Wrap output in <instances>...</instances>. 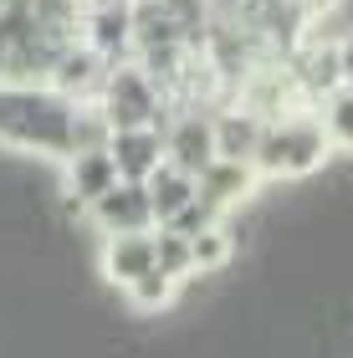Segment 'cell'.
<instances>
[{
    "mask_svg": "<svg viewBox=\"0 0 353 358\" xmlns=\"http://www.w3.org/2000/svg\"><path fill=\"white\" fill-rule=\"evenodd\" d=\"M277 128V149H282V179H312L323 174L328 154H333V138L317 113H292V118L271 123Z\"/></svg>",
    "mask_w": 353,
    "mask_h": 358,
    "instance_id": "7a4b0ae2",
    "label": "cell"
},
{
    "mask_svg": "<svg viewBox=\"0 0 353 358\" xmlns=\"http://www.w3.org/2000/svg\"><path fill=\"white\" fill-rule=\"evenodd\" d=\"M82 46L118 67V57L134 52V0H82Z\"/></svg>",
    "mask_w": 353,
    "mask_h": 358,
    "instance_id": "3957f363",
    "label": "cell"
},
{
    "mask_svg": "<svg viewBox=\"0 0 353 358\" xmlns=\"http://www.w3.org/2000/svg\"><path fill=\"white\" fill-rule=\"evenodd\" d=\"M256 185H261V174H256L251 164H231V159H215V164H205V174L195 179V200L210 205L215 215H226V210L246 205Z\"/></svg>",
    "mask_w": 353,
    "mask_h": 358,
    "instance_id": "ba28073f",
    "label": "cell"
},
{
    "mask_svg": "<svg viewBox=\"0 0 353 358\" xmlns=\"http://www.w3.org/2000/svg\"><path fill=\"white\" fill-rule=\"evenodd\" d=\"M143 189H149V205H154V225H169L189 200H195V179L169 169V164H159L149 179H143Z\"/></svg>",
    "mask_w": 353,
    "mask_h": 358,
    "instance_id": "4fadbf2b",
    "label": "cell"
},
{
    "mask_svg": "<svg viewBox=\"0 0 353 358\" xmlns=\"http://www.w3.org/2000/svg\"><path fill=\"white\" fill-rule=\"evenodd\" d=\"M215 220H226V215H215V210L210 205H200V200H189L185 210H180V215H174L169 225H164V231H174V236H185V241H195V236H205V231H210V225ZM154 231H159V225H154Z\"/></svg>",
    "mask_w": 353,
    "mask_h": 358,
    "instance_id": "ac0fdd59",
    "label": "cell"
},
{
    "mask_svg": "<svg viewBox=\"0 0 353 358\" xmlns=\"http://www.w3.org/2000/svg\"><path fill=\"white\" fill-rule=\"evenodd\" d=\"M113 185H123V179H118V164H113V154H108V149L72 154L67 164H62V189H67V200L82 205V210H92Z\"/></svg>",
    "mask_w": 353,
    "mask_h": 358,
    "instance_id": "52a82bcc",
    "label": "cell"
},
{
    "mask_svg": "<svg viewBox=\"0 0 353 358\" xmlns=\"http://www.w3.org/2000/svg\"><path fill=\"white\" fill-rule=\"evenodd\" d=\"M103 83H108V62L92 52V46H82V41H72L67 52L57 57V67H52V77H46V87H52L57 97H67V103H98V92H103Z\"/></svg>",
    "mask_w": 353,
    "mask_h": 358,
    "instance_id": "5b68a950",
    "label": "cell"
},
{
    "mask_svg": "<svg viewBox=\"0 0 353 358\" xmlns=\"http://www.w3.org/2000/svg\"><path fill=\"white\" fill-rule=\"evenodd\" d=\"M164 164L189 179H200L205 164H215V123L205 113H180L164 128Z\"/></svg>",
    "mask_w": 353,
    "mask_h": 358,
    "instance_id": "277c9868",
    "label": "cell"
},
{
    "mask_svg": "<svg viewBox=\"0 0 353 358\" xmlns=\"http://www.w3.org/2000/svg\"><path fill=\"white\" fill-rule=\"evenodd\" d=\"M92 225H98L103 236H134V231H154V205H149V189L143 185H113L103 194L98 205L87 210Z\"/></svg>",
    "mask_w": 353,
    "mask_h": 358,
    "instance_id": "8992f818",
    "label": "cell"
},
{
    "mask_svg": "<svg viewBox=\"0 0 353 358\" xmlns=\"http://www.w3.org/2000/svg\"><path fill=\"white\" fill-rule=\"evenodd\" d=\"M154 266L164 271L169 282H180V287H185L189 276H195V251H189V241L159 225V231H154Z\"/></svg>",
    "mask_w": 353,
    "mask_h": 358,
    "instance_id": "9a60e30c",
    "label": "cell"
},
{
    "mask_svg": "<svg viewBox=\"0 0 353 358\" xmlns=\"http://www.w3.org/2000/svg\"><path fill=\"white\" fill-rule=\"evenodd\" d=\"M123 297H128V307H138V313H164V307H174V297H180V282H169V276L154 266L149 276H138Z\"/></svg>",
    "mask_w": 353,
    "mask_h": 358,
    "instance_id": "2e32d148",
    "label": "cell"
},
{
    "mask_svg": "<svg viewBox=\"0 0 353 358\" xmlns=\"http://www.w3.org/2000/svg\"><path fill=\"white\" fill-rule=\"evenodd\" d=\"M215 159H231V164H251L256 159V143H261L266 134V123H256L246 108H226V113H215Z\"/></svg>",
    "mask_w": 353,
    "mask_h": 358,
    "instance_id": "8fae6325",
    "label": "cell"
},
{
    "mask_svg": "<svg viewBox=\"0 0 353 358\" xmlns=\"http://www.w3.org/2000/svg\"><path fill=\"white\" fill-rule=\"evenodd\" d=\"M103 276L118 292H128L138 276L154 271V231H134V236H103Z\"/></svg>",
    "mask_w": 353,
    "mask_h": 358,
    "instance_id": "9c48e42d",
    "label": "cell"
},
{
    "mask_svg": "<svg viewBox=\"0 0 353 358\" xmlns=\"http://www.w3.org/2000/svg\"><path fill=\"white\" fill-rule=\"evenodd\" d=\"M108 154L118 164V179L143 185L159 164H164V128H128V134L108 138Z\"/></svg>",
    "mask_w": 353,
    "mask_h": 358,
    "instance_id": "30bf717a",
    "label": "cell"
},
{
    "mask_svg": "<svg viewBox=\"0 0 353 358\" xmlns=\"http://www.w3.org/2000/svg\"><path fill=\"white\" fill-rule=\"evenodd\" d=\"M292 83H297L302 92H312L317 103H323V97H333V92L343 87L338 46L323 41V46H308V52H297V62H292Z\"/></svg>",
    "mask_w": 353,
    "mask_h": 358,
    "instance_id": "7c38bea8",
    "label": "cell"
},
{
    "mask_svg": "<svg viewBox=\"0 0 353 358\" xmlns=\"http://www.w3.org/2000/svg\"><path fill=\"white\" fill-rule=\"evenodd\" d=\"M98 108H103V118H108L113 134H128V128H159V118H164V87H159L138 62H118V67H108Z\"/></svg>",
    "mask_w": 353,
    "mask_h": 358,
    "instance_id": "6da1fadb",
    "label": "cell"
},
{
    "mask_svg": "<svg viewBox=\"0 0 353 358\" xmlns=\"http://www.w3.org/2000/svg\"><path fill=\"white\" fill-rule=\"evenodd\" d=\"M189 251H195V276H200V271H226V266L236 262L240 241H236V231H231V220H215L205 236L189 241Z\"/></svg>",
    "mask_w": 353,
    "mask_h": 358,
    "instance_id": "5bb4252c",
    "label": "cell"
},
{
    "mask_svg": "<svg viewBox=\"0 0 353 358\" xmlns=\"http://www.w3.org/2000/svg\"><path fill=\"white\" fill-rule=\"evenodd\" d=\"M317 118H323L333 149H353V87H338L333 97H323Z\"/></svg>",
    "mask_w": 353,
    "mask_h": 358,
    "instance_id": "e0dca14e",
    "label": "cell"
},
{
    "mask_svg": "<svg viewBox=\"0 0 353 358\" xmlns=\"http://www.w3.org/2000/svg\"><path fill=\"white\" fill-rule=\"evenodd\" d=\"M338 72H343V87H353V31L338 41Z\"/></svg>",
    "mask_w": 353,
    "mask_h": 358,
    "instance_id": "d6986e66",
    "label": "cell"
}]
</instances>
